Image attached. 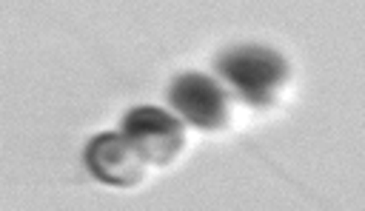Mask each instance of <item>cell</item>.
Returning a JSON list of instances; mask_svg holds the SVG:
<instances>
[{
    "label": "cell",
    "mask_w": 365,
    "mask_h": 211,
    "mask_svg": "<svg viewBox=\"0 0 365 211\" xmlns=\"http://www.w3.org/2000/svg\"><path fill=\"white\" fill-rule=\"evenodd\" d=\"M168 103L174 111L202 131H217L228 123V97L220 83L202 71H182L171 80Z\"/></svg>",
    "instance_id": "3"
},
{
    "label": "cell",
    "mask_w": 365,
    "mask_h": 211,
    "mask_svg": "<svg viewBox=\"0 0 365 211\" xmlns=\"http://www.w3.org/2000/svg\"><path fill=\"white\" fill-rule=\"evenodd\" d=\"M86 168L106 185L128 188L143 180V157L134 151V145L114 131H103L86 143L83 151Z\"/></svg>",
    "instance_id": "4"
},
{
    "label": "cell",
    "mask_w": 365,
    "mask_h": 211,
    "mask_svg": "<svg viewBox=\"0 0 365 211\" xmlns=\"http://www.w3.org/2000/svg\"><path fill=\"white\" fill-rule=\"evenodd\" d=\"M214 66L222 83H228V88L240 100L257 108L271 106L288 77L285 57L268 46H254V43H242L220 51Z\"/></svg>",
    "instance_id": "1"
},
{
    "label": "cell",
    "mask_w": 365,
    "mask_h": 211,
    "mask_svg": "<svg viewBox=\"0 0 365 211\" xmlns=\"http://www.w3.org/2000/svg\"><path fill=\"white\" fill-rule=\"evenodd\" d=\"M120 134L134 145L143 163L151 165L171 163L185 143L182 120L157 106H134L131 111H125L120 123Z\"/></svg>",
    "instance_id": "2"
}]
</instances>
